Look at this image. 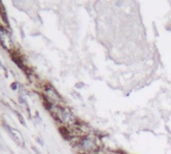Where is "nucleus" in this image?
I'll use <instances>...</instances> for the list:
<instances>
[{
    "instance_id": "423d86ee",
    "label": "nucleus",
    "mask_w": 171,
    "mask_h": 154,
    "mask_svg": "<svg viewBox=\"0 0 171 154\" xmlns=\"http://www.w3.org/2000/svg\"><path fill=\"white\" fill-rule=\"evenodd\" d=\"M0 13H1V16H2V18H3V20L7 23V25H9V23H8V19H7V14H6V12H5L4 5L1 1H0Z\"/></svg>"
},
{
    "instance_id": "f03ea898",
    "label": "nucleus",
    "mask_w": 171,
    "mask_h": 154,
    "mask_svg": "<svg viewBox=\"0 0 171 154\" xmlns=\"http://www.w3.org/2000/svg\"><path fill=\"white\" fill-rule=\"evenodd\" d=\"M80 146L83 149V151L87 153H93L98 149V145L96 144L95 140L89 136H86L81 139L80 141Z\"/></svg>"
},
{
    "instance_id": "7ed1b4c3",
    "label": "nucleus",
    "mask_w": 171,
    "mask_h": 154,
    "mask_svg": "<svg viewBox=\"0 0 171 154\" xmlns=\"http://www.w3.org/2000/svg\"><path fill=\"white\" fill-rule=\"evenodd\" d=\"M0 43L7 50H12L14 47V44H13L9 33L6 31V29L2 28V27H0Z\"/></svg>"
},
{
    "instance_id": "f257e3e1",
    "label": "nucleus",
    "mask_w": 171,
    "mask_h": 154,
    "mask_svg": "<svg viewBox=\"0 0 171 154\" xmlns=\"http://www.w3.org/2000/svg\"><path fill=\"white\" fill-rule=\"evenodd\" d=\"M52 108L54 109V114L56 115V117H57L61 122L68 124V125H73V124L76 123L75 116L73 115V113H72L68 108L61 107L59 105H55V106L52 105Z\"/></svg>"
},
{
    "instance_id": "20e7f679",
    "label": "nucleus",
    "mask_w": 171,
    "mask_h": 154,
    "mask_svg": "<svg viewBox=\"0 0 171 154\" xmlns=\"http://www.w3.org/2000/svg\"><path fill=\"white\" fill-rule=\"evenodd\" d=\"M4 127L6 128V130L8 131V133H9L10 136H11L12 140H14V142L16 143V144H17L18 146H23V145H24V139H23L22 134H21L20 132L17 130V129L10 127V126L7 125V124H5Z\"/></svg>"
},
{
    "instance_id": "39448f33",
    "label": "nucleus",
    "mask_w": 171,
    "mask_h": 154,
    "mask_svg": "<svg viewBox=\"0 0 171 154\" xmlns=\"http://www.w3.org/2000/svg\"><path fill=\"white\" fill-rule=\"evenodd\" d=\"M45 93H46L47 98L49 99L50 102L52 103H59L61 101V97L60 95L56 92V90L52 87H47L45 89Z\"/></svg>"
}]
</instances>
